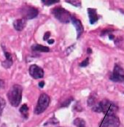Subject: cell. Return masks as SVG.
<instances>
[{
	"label": "cell",
	"mask_w": 124,
	"mask_h": 127,
	"mask_svg": "<svg viewBox=\"0 0 124 127\" xmlns=\"http://www.w3.org/2000/svg\"><path fill=\"white\" fill-rule=\"evenodd\" d=\"M4 107H5V101L2 98L0 97V117L1 115L2 111H3Z\"/></svg>",
	"instance_id": "17"
},
{
	"label": "cell",
	"mask_w": 124,
	"mask_h": 127,
	"mask_svg": "<svg viewBox=\"0 0 124 127\" xmlns=\"http://www.w3.org/2000/svg\"><path fill=\"white\" fill-rule=\"evenodd\" d=\"M31 49L34 51H39V52H49L50 48L48 47L43 46L41 45L34 44V45L31 46Z\"/></svg>",
	"instance_id": "13"
},
{
	"label": "cell",
	"mask_w": 124,
	"mask_h": 127,
	"mask_svg": "<svg viewBox=\"0 0 124 127\" xmlns=\"http://www.w3.org/2000/svg\"><path fill=\"white\" fill-rule=\"evenodd\" d=\"M22 14L24 17V19H27V20H29V19H32V18H36L38 15V10L34 8V7H30V6H26V7L22 9Z\"/></svg>",
	"instance_id": "7"
},
{
	"label": "cell",
	"mask_w": 124,
	"mask_h": 127,
	"mask_svg": "<svg viewBox=\"0 0 124 127\" xmlns=\"http://www.w3.org/2000/svg\"><path fill=\"white\" fill-rule=\"evenodd\" d=\"M29 73L30 75L34 79H39L42 78L44 76V71L43 69L37 66L36 64L31 65L29 67Z\"/></svg>",
	"instance_id": "8"
},
{
	"label": "cell",
	"mask_w": 124,
	"mask_h": 127,
	"mask_svg": "<svg viewBox=\"0 0 124 127\" xmlns=\"http://www.w3.org/2000/svg\"><path fill=\"white\" fill-rule=\"evenodd\" d=\"M23 89L20 85H13L7 93V98L13 107H18L22 99Z\"/></svg>",
	"instance_id": "2"
},
{
	"label": "cell",
	"mask_w": 124,
	"mask_h": 127,
	"mask_svg": "<svg viewBox=\"0 0 124 127\" xmlns=\"http://www.w3.org/2000/svg\"><path fill=\"white\" fill-rule=\"evenodd\" d=\"M96 99L93 96H90L89 99H88V105L90 107H92L93 105L96 104Z\"/></svg>",
	"instance_id": "16"
},
{
	"label": "cell",
	"mask_w": 124,
	"mask_h": 127,
	"mask_svg": "<svg viewBox=\"0 0 124 127\" xmlns=\"http://www.w3.org/2000/svg\"><path fill=\"white\" fill-rule=\"evenodd\" d=\"M88 13L89 16V21L91 24H94L97 22L99 20L98 15L96 13V10L93 8H88Z\"/></svg>",
	"instance_id": "10"
},
{
	"label": "cell",
	"mask_w": 124,
	"mask_h": 127,
	"mask_svg": "<svg viewBox=\"0 0 124 127\" xmlns=\"http://www.w3.org/2000/svg\"><path fill=\"white\" fill-rule=\"evenodd\" d=\"M4 55L6 57V60L4 61V62L2 63V65L5 67V68H10V66L12 64V56L10 53L7 52V51H4Z\"/></svg>",
	"instance_id": "12"
},
{
	"label": "cell",
	"mask_w": 124,
	"mask_h": 127,
	"mask_svg": "<svg viewBox=\"0 0 124 127\" xmlns=\"http://www.w3.org/2000/svg\"><path fill=\"white\" fill-rule=\"evenodd\" d=\"M86 127V125H83V126H81V127Z\"/></svg>",
	"instance_id": "25"
},
{
	"label": "cell",
	"mask_w": 124,
	"mask_h": 127,
	"mask_svg": "<svg viewBox=\"0 0 124 127\" xmlns=\"http://www.w3.org/2000/svg\"><path fill=\"white\" fill-rule=\"evenodd\" d=\"M91 52H92V51H91V48H88V53H91Z\"/></svg>",
	"instance_id": "24"
},
{
	"label": "cell",
	"mask_w": 124,
	"mask_h": 127,
	"mask_svg": "<svg viewBox=\"0 0 124 127\" xmlns=\"http://www.w3.org/2000/svg\"><path fill=\"white\" fill-rule=\"evenodd\" d=\"M26 24V19L24 18L18 19L14 21L13 26H14L15 29H16L17 31H22L24 29Z\"/></svg>",
	"instance_id": "11"
},
{
	"label": "cell",
	"mask_w": 124,
	"mask_h": 127,
	"mask_svg": "<svg viewBox=\"0 0 124 127\" xmlns=\"http://www.w3.org/2000/svg\"><path fill=\"white\" fill-rule=\"evenodd\" d=\"M66 1V2H69V3L72 4H73L74 6H76V7H80V4H81L80 1H69V0H67Z\"/></svg>",
	"instance_id": "19"
},
{
	"label": "cell",
	"mask_w": 124,
	"mask_h": 127,
	"mask_svg": "<svg viewBox=\"0 0 124 127\" xmlns=\"http://www.w3.org/2000/svg\"><path fill=\"white\" fill-rule=\"evenodd\" d=\"M20 112H21V113L24 115V117L26 118H28V112H29V107H28V106H27V104H23L22 106H21V107L20 108Z\"/></svg>",
	"instance_id": "14"
},
{
	"label": "cell",
	"mask_w": 124,
	"mask_h": 127,
	"mask_svg": "<svg viewBox=\"0 0 124 127\" xmlns=\"http://www.w3.org/2000/svg\"><path fill=\"white\" fill-rule=\"evenodd\" d=\"M44 86H45V82H44V81H40V82L39 83V86L40 88H43Z\"/></svg>",
	"instance_id": "22"
},
{
	"label": "cell",
	"mask_w": 124,
	"mask_h": 127,
	"mask_svg": "<svg viewBox=\"0 0 124 127\" xmlns=\"http://www.w3.org/2000/svg\"><path fill=\"white\" fill-rule=\"evenodd\" d=\"M52 13L56 18H57L62 23H69V21H71V14L63 7H57L56 8H53L52 10Z\"/></svg>",
	"instance_id": "3"
},
{
	"label": "cell",
	"mask_w": 124,
	"mask_h": 127,
	"mask_svg": "<svg viewBox=\"0 0 124 127\" xmlns=\"http://www.w3.org/2000/svg\"><path fill=\"white\" fill-rule=\"evenodd\" d=\"M111 80L114 82H123L124 80V69L118 65H115L110 76Z\"/></svg>",
	"instance_id": "6"
},
{
	"label": "cell",
	"mask_w": 124,
	"mask_h": 127,
	"mask_svg": "<svg viewBox=\"0 0 124 127\" xmlns=\"http://www.w3.org/2000/svg\"><path fill=\"white\" fill-rule=\"evenodd\" d=\"M120 120L116 115H106L104 118L101 127H118Z\"/></svg>",
	"instance_id": "5"
},
{
	"label": "cell",
	"mask_w": 124,
	"mask_h": 127,
	"mask_svg": "<svg viewBox=\"0 0 124 127\" xmlns=\"http://www.w3.org/2000/svg\"><path fill=\"white\" fill-rule=\"evenodd\" d=\"M50 33L49 32H47L45 34V35H44V37H43L44 40H47V39L50 37Z\"/></svg>",
	"instance_id": "21"
},
{
	"label": "cell",
	"mask_w": 124,
	"mask_h": 127,
	"mask_svg": "<svg viewBox=\"0 0 124 127\" xmlns=\"http://www.w3.org/2000/svg\"><path fill=\"white\" fill-rule=\"evenodd\" d=\"M118 107L114 103L108 99H104L99 102V104H96L93 110L97 113H103L105 115H115L118 111Z\"/></svg>",
	"instance_id": "1"
},
{
	"label": "cell",
	"mask_w": 124,
	"mask_h": 127,
	"mask_svg": "<svg viewBox=\"0 0 124 127\" xmlns=\"http://www.w3.org/2000/svg\"><path fill=\"white\" fill-rule=\"evenodd\" d=\"M48 44H53L54 42V39H48Z\"/></svg>",
	"instance_id": "23"
},
{
	"label": "cell",
	"mask_w": 124,
	"mask_h": 127,
	"mask_svg": "<svg viewBox=\"0 0 124 127\" xmlns=\"http://www.w3.org/2000/svg\"><path fill=\"white\" fill-rule=\"evenodd\" d=\"M42 2L44 3L46 5H50V4H53L54 3L59 2V0H42Z\"/></svg>",
	"instance_id": "18"
},
{
	"label": "cell",
	"mask_w": 124,
	"mask_h": 127,
	"mask_svg": "<svg viewBox=\"0 0 124 127\" xmlns=\"http://www.w3.org/2000/svg\"><path fill=\"white\" fill-rule=\"evenodd\" d=\"M50 97L46 94H42L39 98L37 106L34 109V113L37 115L41 114L43 113L49 106Z\"/></svg>",
	"instance_id": "4"
},
{
	"label": "cell",
	"mask_w": 124,
	"mask_h": 127,
	"mask_svg": "<svg viewBox=\"0 0 124 127\" xmlns=\"http://www.w3.org/2000/svg\"><path fill=\"white\" fill-rule=\"evenodd\" d=\"M71 21H72L73 25L74 26V27H75V29L77 30V39L80 38V37L82 35V34L83 33V31H84V29H83V26L82 25V23H81V21L80 20L77 19L74 16H72Z\"/></svg>",
	"instance_id": "9"
},
{
	"label": "cell",
	"mask_w": 124,
	"mask_h": 127,
	"mask_svg": "<svg viewBox=\"0 0 124 127\" xmlns=\"http://www.w3.org/2000/svg\"><path fill=\"white\" fill-rule=\"evenodd\" d=\"M89 59H88V58H87V59H86L84 61H83L82 62V63H80V66H81V67H86V66H87L88 65V64H89Z\"/></svg>",
	"instance_id": "20"
},
{
	"label": "cell",
	"mask_w": 124,
	"mask_h": 127,
	"mask_svg": "<svg viewBox=\"0 0 124 127\" xmlns=\"http://www.w3.org/2000/svg\"><path fill=\"white\" fill-rule=\"evenodd\" d=\"M74 124L76 126V127H81V126H83V125H86V122L82 118H76L74 121Z\"/></svg>",
	"instance_id": "15"
}]
</instances>
